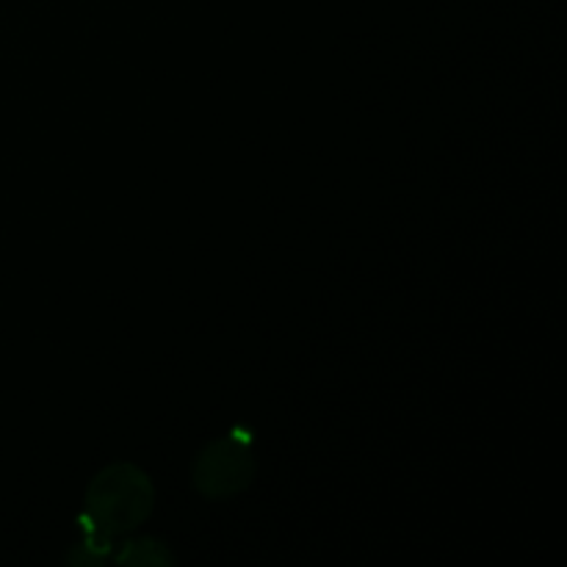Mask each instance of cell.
Returning <instances> with one entry per match:
<instances>
[{"label": "cell", "mask_w": 567, "mask_h": 567, "mask_svg": "<svg viewBox=\"0 0 567 567\" xmlns=\"http://www.w3.org/2000/svg\"><path fill=\"white\" fill-rule=\"evenodd\" d=\"M153 507L155 487L147 471L133 463H111L89 482L83 524L86 532L116 540L147 524Z\"/></svg>", "instance_id": "obj_1"}, {"label": "cell", "mask_w": 567, "mask_h": 567, "mask_svg": "<svg viewBox=\"0 0 567 567\" xmlns=\"http://www.w3.org/2000/svg\"><path fill=\"white\" fill-rule=\"evenodd\" d=\"M252 446L244 437H219L199 449L192 465V485L208 502H225L247 491L255 480Z\"/></svg>", "instance_id": "obj_2"}, {"label": "cell", "mask_w": 567, "mask_h": 567, "mask_svg": "<svg viewBox=\"0 0 567 567\" xmlns=\"http://www.w3.org/2000/svg\"><path fill=\"white\" fill-rule=\"evenodd\" d=\"M116 565H133V567H169L177 563L169 546L155 537H133V540L122 543L120 551L114 554Z\"/></svg>", "instance_id": "obj_3"}, {"label": "cell", "mask_w": 567, "mask_h": 567, "mask_svg": "<svg viewBox=\"0 0 567 567\" xmlns=\"http://www.w3.org/2000/svg\"><path fill=\"white\" fill-rule=\"evenodd\" d=\"M111 548H114V543H111L109 537L89 532L86 540L78 543V546H72V551L66 554V563L70 565H103L111 559Z\"/></svg>", "instance_id": "obj_4"}]
</instances>
